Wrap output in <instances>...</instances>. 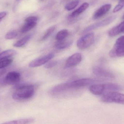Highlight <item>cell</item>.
Returning a JSON list of instances; mask_svg holds the SVG:
<instances>
[{
	"label": "cell",
	"instance_id": "obj_1",
	"mask_svg": "<svg viewBox=\"0 0 124 124\" xmlns=\"http://www.w3.org/2000/svg\"><path fill=\"white\" fill-rule=\"evenodd\" d=\"M95 80L92 79L83 78L77 79L71 82L61 84L53 87L51 92L57 94L70 89L85 86L94 83Z\"/></svg>",
	"mask_w": 124,
	"mask_h": 124
},
{
	"label": "cell",
	"instance_id": "obj_2",
	"mask_svg": "<svg viewBox=\"0 0 124 124\" xmlns=\"http://www.w3.org/2000/svg\"><path fill=\"white\" fill-rule=\"evenodd\" d=\"M35 88L32 85L20 86L17 88L12 95V98L15 100H23L29 99L34 94Z\"/></svg>",
	"mask_w": 124,
	"mask_h": 124
},
{
	"label": "cell",
	"instance_id": "obj_3",
	"mask_svg": "<svg viewBox=\"0 0 124 124\" xmlns=\"http://www.w3.org/2000/svg\"><path fill=\"white\" fill-rule=\"evenodd\" d=\"M101 99L104 102L115 103L124 105V94L116 91H110L105 92L103 94Z\"/></svg>",
	"mask_w": 124,
	"mask_h": 124
},
{
	"label": "cell",
	"instance_id": "obj_4",
	"mask_svg": "<svg viewBox=\"0 0 124 124\" xmlns=\"http://www.w3.org/2000/svg\"><path fill=\"white\" fill-rule=\"evenodd\" d=\"M109 55L112 58L124 57V36L116 40L113 49L109 52Z\"/></svg>",
	"mask_w": 124,
	"mask_h": 124
},
{
	"label": "cell",
	"instance_id": "obj_5",
	"mask_svg": "<svg viewBox=\"0 0 124 124\" xmlns=\"http://www.w3.org/2000/svg\"><path fill=\"white\" fill-rule=\"evenodd\" d=\"M94 41V34L93 33H89L80 38L77 41V45L80 49H85L90 47Z\"/></svg>",
	"mask_w": 124,
	"mask_h": 124
},
{
	"label": "cell",
	"instance_id": "obj_6",
	"mask_svg": "<svg viewBox=\"0 0 124 124\" xmlns=\"http://www.w3.org/2000/svg\"><path fill=\"white\" fill-rule=\"evenodd\" d=\"M54 53H51L41 57L35 59L30 62L29 67L34 68L41 66L52 59L54 57Z\"/></svg>",
	"mask_w": 124,
	"mask_h": 124
},
{
	"label": "cell",
	"instance_id": "obj_7",
	"mask_svg": "<svg viewBox=\"0 0 124 124\" xmlns=\"http://www.w3.org/2000/svg\"><path fill=\"white\" fill-rule=\"evenodd\" d=\"M116 16H112L108 17L101 22L97 23L95 24H93L90 25L89 27H87L86 28H85L84 31H83V33H85L89 32L93 30L97 29L101 27H103L108 25L109 24H110L114 20L116 19Z\"/></svg>",
	"mask_w": 124,
	"mask_h": 124
},
{
	"label": "cell",
	"instance_id": "obj_8",
	"mask_svg": "<svg viewBox=\"0 0 124 124\" xmlns=\"http://www.w3.org/2000/svg\"><path fill=\"white\" fill-rule=\"evenodd\" d=\"M20 80V75L18 72L11 71L7 74L4 79V82L9 85H14L18 83Z\"/></svg>",
	"mask_w": 124,
	"mask_h": 124
},
{
	"label": "cell",
	"instance_id": "obj_9",
	"mask_svg": "<svg viewBox=\"0 0 124 124\" xmlns=\"http://www.w3.org/2000/svg\"><path fill=\"white\" fill-rule=\"evenodd\" d=\"M82 59L81 54L79 53H76L68 58L66 62V67H74L80 63Z\"/></svg>",
	"mask_w": 124,
	"mask_h": 124
},
{
	"label": "cell",
	"instance_id": "obj_10",
	"mask_svg": "<svg viewBox=\"0 0 124 124\" xmlns=\"http://www.w3.org/2000/svg\"><path fill=\"white\" fill-rule=\"evenodd\" d=\"M93 73L97 76L108 78H114L115 76L113 74L99 66H95L93 69Z\"/></svg>",
	"mask_w": 124,
	"mask_h": 124
},
{
	"label": "cell",
	"instance_id": "obj_11",
	"mask_svg": "<svg viewBox=\"0 0 124 124\" xmlns=\"http://www.w3.org/2000/svg\"><path fill=\"white\" fill-rule=\"evenodd\" d=\"M111 7V5L109 4L102 6L95 12L93 16V19H96L103 17L110 10Z\"/></svg>",
	"mask_w": 124,
	"mask_h": 124
},
{
	"label": "cell",
	"instance_id": "obj_12",
	"mask_svg": "<svg viewBox=\"0 0 124 124\" xmlns=\"http://www.w3.org/2000/svg\"><path fill=\"white\" fill-rule=\"evenodd\" d=\"M91 93L95 95H101L105 92V84H93L89 87Z\"/></svg>",
	"mask_w": 124,
	"mask_h": 124
},
{
	"label": "cell",
	"instance_id": "obj_13",
	"mask_svg": "<svg viewBox=\"0 0 124 124\" xmlns=\"http://www.w3.org/2000/svg\"><path fill=\"white\" fill-rule=\"evenodd\" d=\"M124 31V21L119 25L111 28L108 31V34L110 37H114Z\"/></svg>",
	"mask_w": 124,
	"mask_h": 124
},
{
	"label": "cell",
	"instance_id": "obj_14",
	"mask_svg": "<svg viewBox=\"0 0 124 124\" xmlns=\"http://www.w3.org/2000/svg\"><path fill=\"white\" fill-rule=\"evenodd\" d=\"M73 41L71 40L64 39L61 41H57L55 44V47L59 50L63 49L69 47L72 44Z\"/></svg>",
	"mask_w": 124,
	"mask_h": 124
},
{
	"label": "cell",
	"instance_id": "obj_15",
	"mask_svg": "<svg viewBox=\"0 0 124 124\" xmlns=\"http://www.w3.org/2000/svg\"><path fill=\"white\" fill-rule=\"evenodd\" d=\"M89 6V4L87 2H85L82 4L75 11H74L70 16L71 17H78L82 12L85 11Z\"/></svg>",
	"mask_w": 124,
	"mask_h": 124
},
{
	"label": "cell",
	"instance_id": "obj_16",
	"mask_svg": "<svg viewBox=\"0 0 124 124\" xmlns=\"http://www.w3.org/2000/svg\"><path fill=\"white\" fill-rule=\"evenodd\" d=\"M25 23L20 29V31L23 33H27L32 29L36 25L37 22L25 21Z\"/></svg>",
	"mask_w": 124,
	"mask_h": 124
},
{
	"label": "cell",
	"instance_id": "obj_17",
	"mask_svg": "<svg viewBox=\"0 0 124 124\" xmlns=\"http://www.w3.org/2000/svg\"><path fill=\"white\" fill-rule=\"evenodd\" d=\"M34 119L32 118H28L22 119L18 120L11 121L9 122H6L4 124H30L34 122Z\"/></svg>",
	"mask_w": 124,
	"mask_h": 124
},
{
	"label": "cell",
	"instance_id": "obj_18",
	"mask_svg": "<svg viewBox=\"0 0 124 124\" xmlns=\"http://www.w3.org/2000/svg\"><path fill=\"white\" fill-rule=\"evenodd\" d=\"M16 53V52L14 50H8L4 51L0 54V61L12 57Z\"/></svg>",
	"mask_w": 124,
	"mask_h": 124
},
{
	"label": "cell",
	"instance_id": "obj_19",
	"mask_svg": "<svg viewBox=\"0 0 124 124\" xmlns=\"http://www.w3.org/2000/svg\"><path fill=\"white\" fill-rule=\"evenodd\" d=\"M31 35H27L24 36L20 40L17 41L14 44V46L15 47H20L24 45L27 42L31 39Z\"/></svg>",
	"mask_w": 124,
	"mask_h": 124
},
{
	"label": "cell",
	"instance_id": "obj_20",
	"mask_svg": "<svg viewBox=\"0 0 124 124\" xmlns=\"http://www.w3.org/2000/svg\"><path fill=\"white\" fill-rule=\"evenodd\" d=\"M105 92L110 91H118L120 89V86L116 84L108 83L105 84Z\"/></svg>",
	"mask_w": 124,
	"mask_h": 124
},
{
	"label": "cell",
	"instance_id": "obj_21",
	"mask_svg": "<svg viewBox=\"0 0 124 124\" xmlns=\"http://www.w3.org/2000/svg\"><path fill=\"white\" fill-rule=\"evenodd\" d=\"M68 31L66 29H63L59 31L56 35V39L57 41L65 39L68 35Z\"/></svg>",
	"mask_w": 124,
	"mask_h": 124
},
{
	"label": "cell",
	"instance_id": "obj_22",
	"mask_svg": "<svg viewBox=\"0 0 124 124\" xmlns=\"http://www.w3.org/2000/svg\"><path fill=\"white\" fill-rule=\"evenodd\" d=\"M79 1L78 0H74L67 4L65 6V8L67 11H71L75 8L79 4Z\"/></svg>",
	"mask_w": 124,
	"mask_h": 124
},
{
	"label": "cell",
	"instance_id": "obj_23",
	"mask_svg": "<svg viewBox=\"0 0 124 124\" xmlns=\"http://www.w3.org/2000/svg\"><path fill=\"white\" fill-rule=\"evenodd\" d=\"M55 29V26H52L46 31L42 38V40L44 41L47 39L54 31Z\"/></svg>",
	"mask_w": 124,
	"mask_h": 124
},
{
	"label": "cell",
	"instance_id": "obj_24",
	"mask_svg": "<svg viewBox=\"0 0 124 124\" xmlns=\"http://www.w3.org/2000/svg\"><path fill=\"white\" fill-rule=\"evenodd\" d=\"M12 59H5L0 61V69L4 68L8 66L12 63Z\"/></svg>",
	"mask_w": 124,
	"mask_h": 124
},
{
	"label": "cell",
	"instance_id": "obj_25",
	"mask_svg": "<svg viewBox=\"0 0 124 124\" xmlns=\"http://www.w3.org/2000/svg\"><path fill=\"white\" fill-rule=\"evenodd\" d=\"M17 33L16 31H11L7 33L5 36V39H12L15 38L17 36Z\"/></svg>",
	"mask_w": 124,
	"mask_h": 124
},
{
	"label": "cell",
	"instance_id": "obj_26",
	"mask_svg": "<svg viewBox=\"0 0 124 124\" xmlns=\"http://www.w3.org/2000/svg\"><path fill=\"white\" fill-rule=\"evenodd\" d=\"M58 63L56 60H51L49 61L45 64V67L46 68H50L56 66Z\"/></svg>",
	"mask_w": 124,
	"mask_h": 124
},
{
	"label": "cell",
	"instance_id": "obj_27",
	"mask_svg": "<svg viewBox=\"0 0 124 124\" xmlns=\"http://www.w3.org/2000/svg\"><path fill=\"white\" fill-rule=\"evenodd\" d=\"M38 18L37 17L32 16V17H27L25 20V21L37 22V21H38Z\"/></svg>",
	"mask_w": 124,
	"mask_h": 124
},
{
	"label": "cell",
	"instance_id": "obj_28",
	"mask_svg": "<svg viewBox=\"0 0 124 124\" xmlns=\"http://www.w3.org/2000/svg\"><path fill=\"white\" fill-rule=\"evenodd\" d=\"M7 15L6 12H0V22L1 20L6 17Z\"/></svg>",
	"mask_w": 124,
	"mask_h": 124
},
{
	"label": "cell",
	"instance_id": "obj_29",
	"mask_svg": "<svg viewBox=\"0 0 124 124\" xmlns=\"http://www.w3.org/2000/svg\"><path fill=\"white\" fill-rule=\"evenodd\" d=\"M122 19H124V14L123 15V17H122Z\"/></svg>",
	"mask_w": 124,
	"mask_h": 124
},
{
	"label": "cell",
	"instance_id": "obj_30",
	"mask_svg": "<svg viewBox=\"0 0 124 124\" xmlns=\"http://www.w3.org/2000/svg\"><path fill=\"white\" fill-rule=\"evenodd\" d=\"M118 0L121 1V0Z\"/></svg>",
	"mask_w": 124,
	"mask_h": 124
},
{
	"label": "cell",
	"instance_id": "obj_31",
	"mask_svg": "<svg viewBox=\"0 0 124 124\" xmlns=\"http://www.w3.org/2000/svg\"></svg>",
	"mask_w": 124,
	"mask_h": 124
},
{
	"label": "cell",
	"instance_id": "obj_32",
	"mask_svg": "<svg viewBox=\"0 0 124 124\" xmlns=\"http://www.w3.org/2000/svg\"></svg>",
	"mask_w": 124,
	"mask_h": 124
}]
</instances>
